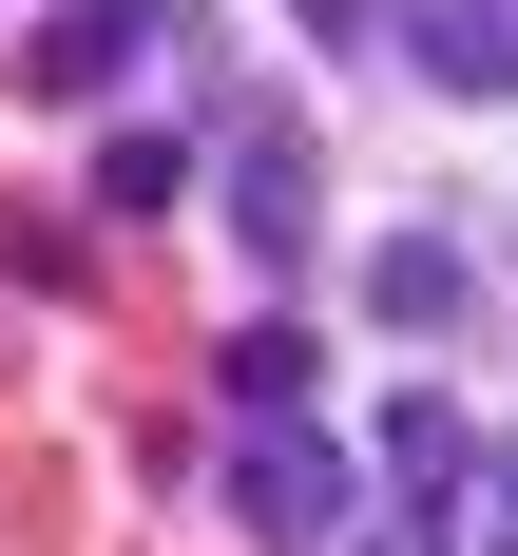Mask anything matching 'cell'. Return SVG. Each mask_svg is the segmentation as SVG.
Segmentation results:
<instances>
[{
	"label": "cell",
	"instance_id": "cell-1",
	"mask_svg": "<svg viewBox=\"0 0 518 556\" xmlns=\"http://www.w3.org/2000/svg\"><path fill=\"white\" fill-rule=\"evenodd\" d=\"M230 518L269 556H345V442L307 403H250V422H230Z\"/></svg>",
	"mask_w": 518,
	"mask_h": 556
},
{
	"label": "cell",
	"instance_id": "cell-2",
	"mask_svg": "<svg viewBox=\"0 0 518 556\" xmlns=\"http://www.w3.org/2000/svg\"><path fill=\"white\" fill-rule=\"evenodd\" d=\"M154 39H173V0H58L39 39H20V97H115Z\"/></svg>",
	"mask_w": 518,
	"mask_h": 556
},
{
	"label": "cell",
	"instance_id": "cell-3",
	"mask_svg": "<svg viewBox=\"0 0 518 556\" xmlns=\"http://www.w3.org/2000/svg\"><path fill=\"white\" fill-rule=\"evenodd\" d=\"M230 230H250V269H307V230H327L307 135H230Z\"/></svg>",
	"mask_w": 518,
	"mask_h": 556
},
{
	"label": "cell",
	"instance_id": "cell-4",
	"mask_svg": "<svg viewBox=\"0 0 518 556\" xmlns=\"http://www.w3.org/2000/svg\"><path fill=\"white\" fill-rule=\"evenodd\" d=\"M403 58L442 97H518V0H403Z\"/></svg>",
	"mask_w": 518,
	"mask_h": 556
},
{
	"label": "cell",
	"instance_id": "cell-5",
	"mask_svg": "<svg viewBox=\"0 0 518 556\" xmlns=\"http://www.w3.org/2000/svg\"><path fill=\"white\" fill-rule=\"evenodd\" d=\"M365 307H384V327H460V307H480L460 230H384V250H365Z\"/></svg>",
	"mask_w": 518,
	"mask_h": 556
},
{
	"label": "cell",
	"instance_id": "cell-6",
	"mask_svg": "<svg viewBox=\"0 0 518 556\" xmlns=\"http://www.w3.org/2000/svg\"><path fill=\"white\" fill-rule=\"evenodd\" d=\"M384 480H403V500H460V480H480V422H460L442 384H422V403H384Z\"/></svg>",
	"mask_w": 518,
	"mask_h": 556
},
{
	"label": "cell",
	"instance_id": "cell-7",
	"mask_svg": "<svg viewBox=\"0 0 518 556\" xmlns=\"http://www.w3.org/2000/svg\"><path fill=\"white\" fill-rule=\"evenodd\" d=\"M173 192H192V135H97V212L115 230H154Z\"/></svg>",
	"mask_w": 518,
	"mask_h": 556
},
{
	"label": "cell",
	"instance_id": "cell-8",
	"mask_svg": "<svg viewBox=\"0 0 518 556\" xmlns=\"http://www.w3.org/2000/svg\"><path fill=\"white\" fill-rule=\"evenodd\" d=\"M250 403H307V327H230V422Z\"/></svg>",
	"mask_w": 518,
	"mask_h": 556
},
{
	"label": "cell",
	"instance_id": "cell-9",
	"mask_svg": "<svg viewBox=\"0 0 518 556\" xmlns=\"http://www.w3.org/2000/svg\"><path fill=\"white\" fill-rule=\"evenodd\" d=\"M345 556H460V500H403L384 538H345Z\"/></svg>",
	"mask_w": 518,
	"mask_h": 556
},
{
	"label": "cell",
	"instance_id": "cell-10",
	"mask_svg": "<svg viewBox=\"0 0 518 556\" xmlns=\"http://www.w3.org/2000/svg\"><path fill=\"white\" fill-rule=\"evenodd\" d=\"M288 20H327V39H345V20H365V0H288Z\"/></svg>",
	"mask_w": 518,
	"mask_h": 556
},
{
	"label": "cell",
	"instance_id": "cell-11",
	"mask_svg": "<svg viewBox=\"0 0 518 556\" xmlns=\"http://www.w3.org/2000/svg\"><path fill=\"white\" fill-rule=\"evenodd\" d=\"M500 556H518V500H500Z\"/></svg>",
	"mask_w": 518,
	"mask_h": 556
}]
</instances>
